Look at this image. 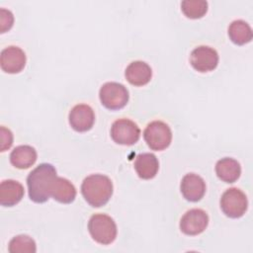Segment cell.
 <instances>
[{
	"mask_svg": "<svg viewBox=\"0 0 253 253\" xmlns=\"http://www.w3.org/2000/svg\"><path fill=\"white\" fill-rule=\"evenodd\" d=\"M56 177V170L51 164L42 163L36 167L27 178L30 199L38 204L45 203Z\"/></svg>",
	"mask_w": 253,
	"mask_h": 253,
	"instance_id": "6da1fadb",
	"label": "cell"
},
{
	"mask_svg": "<svg viewBox=\"0 0 253 253\" xmlns=\"http://www.w3.org/2000/svg\"><path fill=\"white\" fill-rule=\"evenodd\" d=\"M184 15L190 19H200L208 11V2L204 0H185L181 3Z\"/></svg>",
	"mask_w": 253,
	"mask_h": 253,
	"instance_id": "44dd1931",
	"label": "cell"
},
{
	"mask_svg": "<svg viewBox=\"0 0 253 253\" xmlns=\"http://www.w3.org/2000/svg\"><path fill=\"white\" fill-rule=\"evenodd\" d=\"M37 156V151L34 147L30 145H19L12 150L10 162L16 168L27 169L35 164Z\"/></svg>",
	"mask_w": 253,
	"mask_h": 253,
	"instance_id": "ac0fdd59",
	"label": "cell"
},
{
	"mask_svg": "<svg viewBox=\"0 0 253 253\" xmlns=\"http://www.w3.org/2000/svg\"><path fill=\"white\" fill-rule=\"evenodd\" d=\"M0 65L6 73H19L26 65V54L24 50L14 45L4 48L0 55Z\"/></svg>",
	"mask_w": 253,
	"mask_h": 253,
	"instance_id": "8fae6325",
	"label": "cell"
},
{
	"mask_svg": "<svg viewBox=\"0 0 253 253\" xmlns=\"http://www.w3.org/2000/svg\"><path fill=\"white\" fill-rule=\"evenodd\" d=\"M14 23V16L11 11L2 8L0 10V32L3 34L9 31Z\"/></svg>",
	"mask_w": 253,
	"mask_h": 253,
	"instance_id": "7402d4cb",
	"label": "cell"
},
{
	"mask_svg": "<svg viewBox=\"0 0 253 253\" xmlns=\"http://www.w3.org/2000/svg\"><path fill=\"white\" fill-rule=\"evenodd\" d=\"M99 97L105 108L116 111L124 108L127 104L129 95L127 89L123 84L107 82L101 87Z\"/></svg>",
	"mask_w": 253,
	"mask_h": 253,
	"instance_id": "277c9868",
	"label": "cell"
},
{
	"mask_svg": "<svg viewBox=\"0 0 253 253\" xmlns=\"http://www.w3.org/2000/svg\"><path fill=\"white\" fill-rule=\"evenodd\" d=\"M11 253H35L37 250L35 240L28 235H17L9 242L8 247Z\"/></svg>",
	"mask_w": 253,
	"mask_h": 253,
	"instance_id": "ffe728a7",
	"label": "cell"
},
{
	"mask_svg": "<svg viewBox=\"0 0 253 253\" xmlns=\"http://www.w3.org/2000/svg\"><path fill=\"white\" fill-rule=\"evenodd\" d=\"M215 173L221 181L225 183H234L241 174V167L235 159L224 157L216 162Z\"/></svg>",
	"mask_w": 253,
	"mask_h": 253,
	"instance_id": "e0dca14e",
	"label": "cell"
},
{
	"mask_svg": "<svg viewBox=\"0 0 253 253\" xmlns=\"http://www.w3.org/2000/svg\"><path fill=\"white\" fill-rule=\"evenodd\" d=\"M190 63L199 72H209L217 66L218 54L210 46L200 45L191 52Z\"/></svg>",
	"mask_w": 253,
	"mask_h": 253,
	"instance_id": "ba28073f",
	"label": "cell"
},
{
	"mask_svg": "<svg viewBox=\"0 0 253 253\" xmlns=\"http://www.w3.org/2000/svg\"><path fill=\"white\" fill-rule=\"evenodd\" d=\"M246 195L237 188L226 190L220 198V208L223 213L231 218L241 217L247 211Z\"/></svg>",
	"mask_w": 253,
	"mask_h": 253,
	"instance_id": "8992f818",
	"label": "cell"
},
{
	"mask_svg": "<svg viewBox=\"0 0 253 253\" xmlns=\"http://www.w3.org/2000/svg\"><path fill=\"white\" fill-rule=\"evenodd\" d=\"M68 119L69 124L74 130L84 132L92 128L95 122V114L90 106L86 104H78L71 109Z\"/></svg>",
	"mask_w": 253,
	"mask_h": 253,
	"instance_id": "30bf717a",
	"label": "cell"
},
{
	"mask_svg": "<svg viewBox=\"0 0 253 253\" xmlns=\"http://www.w3.org/2000/svg\"><path fill=\"white\" fill-rule=\"evenodd\" d=\"M209 224L207 212L201 209L188 211L180 220V229L187 235H198L202 233Z\"/></svg>",
	"mask_w": 253,
	"mask_h": 253,
	"instance_id": "9c48e42d",
	"label": "cell"
},
{
	"mask_svg": "<svg viewBox=\"0 0 253 253\" xmlns=\"http://www.w3.org/2000/svg\"><path fill=\"white\" fill-rule=\"evenodd\" d=\"M111 136L118 144L132 145L138 141L140 129L134 122L128 119H120L112 125Z\"/></svg>",
	"mask_w": 253,
	"mask_h": 253,
	"instance_id": "52a82bcc",
	"label": "cell"
},
{
	"mask_svg": "<svg viewBox=\"0 0 253 253\" xmlns=\"http://www.w3.org/2000/svg\"><path fill=\"white\" fill-rule=\"evenodd\" d=\"M0 150L2 152L9 149L13 143V133L9 128H6L5 126L0 127Z\"/></svg>",
	"mask_w": 253,
	"mask_h": 253,
	"instance_id": "603a6c76",
	"label": "cell"
},
{
	"mask_svg": "<svg viewBox=\"0 0 253 253\" xmlns=\"http://www.w3.org/2000/svg\"><path fill=\"white\" fill-rule=\"evenodd\" d=\"M50 196L61 204H70L75 200L76 189L67 179L56 177L50 190Z\"/></svg>",
	"mask_w": 253,
	"mask_h": 253,
	"instance_id": "2e32d148",
	"label": "cell"
},
{
	"mask_svg": "<svg viewBox=\"0 0 253 253\" xmlns=\"http://www.w3.org/2000/svg\"><path fill=\"white\" fill-rule=\"evenodd\" d=\"M23 185L15 180H4L0 184V205L13 207L24 197Z\"/></svg>",
	"mask_w": 253,
	"mask_h": 253,
	"instance_id": "4fadbf2b",
	"label": "cell"
},
{
	"mask_svg": "<svg viewBox=\"0 0 253 253\" xmlns=\"http://www.w3.org/2000/svg\"><path fill=\"white\" fill-rule=\"evenodd\" d=\"M88 230L92 238L103 245L111 244L117 237L116 222L105 213L93 214L88 222Z\"/></svg>",
	"mask_w": 253,
	"mask_h": 253,
	"instance_id": "3957f363",
	"label": "cell"
},
{
	"mask_svg": "<svg viewBox=\"0 0 253 253\" xmlns=\"http://www.w3.org/2000/svg\"><path fill=\"white\" fill-rule=\"evenodd\" d=\"M228 36L231 42L238 45L251 42L253 37L250 26L242 20H235L229 25Z\"/></svg>",
	"mask_w": 253,
	"mask_h": 253,
	"instance_id": "d6986e66",
	"label": "cell"
},
{
	"mask_svg": "<svg viewBox=\"0 0 253 253\" xmlns=\"http://www.w3.org/2000/svg\"><path fill=\"white\" fill-rule=\"evenodd\" d=\"M134 169L139 178L144 180L152 179L159 169L158 159L152 153H140L135 158Z\"/></svg>",
	"mask_w": 253,
	"mask_h": 253,
	"instance_id": "9a60e30c",
	"label": "cell"
},
{
	"mask_svg": "<svg viewBox=\"0 0 253 253\" xmlns=\"http://www.w3.org/2000/svg\"><path fill=\"white\" fill-rule=\"evenodd\" d=\"M126 80L134 86H143L147 84L152 76L150 66L144 61H133L126 68L125 72Z\"/></svg>",
	"mask_w": 253,
	"mask_h": 253,
	"instance_id": "5bb4252c",
	"label": "cell"
},
{
	"mask_svg": "<svg viewBox=\"0 0 253 253\" xmlns=\"http://www.w3.org/2000/svg\"><path fill=\"white\" fill-rule=\"evenodd\" d=\"M183 197L190 202L200 201L206 193V183L202 177L197 174H186L180 185Z\"/></svg>",
	"mask_w": 253,
	"mask_h": 253,
	"instance_id": "7c38bea8",
	"label": "cell"
},
{
	"mask_svg": "<svg viewBox=\"0 0 253 253\" xmlns=\"http://www.w3.org/2000/svg\"><path fill=\"white\" fill-rule=\"evenodd\" d=\"M81 193L85 201L94 208L105 206L113 195V183L108 176L92 174L84 179Z\"/></svg>",
	"mask_w": 253,
	"mask_h": 253,
	"instance_id": "7a4b0ae2",
	"label": "cell"
},
{
	"mask_svg": "<svg viewBox=\"0 0 253 253\" xmlns=\"http://www.w3.org/2000/svg\"><path fill=\"white\" fill-rule=\"evenodd\" d=\"M143 137L150 149L160 151L170 145L172 132L167 124L161 121H153L145 127Z\"/></svg>",
	"mask_w": 253,
	"mask_h": 253,
	"instance_id": "5b68a950",
	"label": "cell"
}]
</instances>
